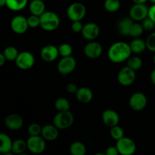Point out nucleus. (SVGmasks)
<instances>
[{"label": "nucleus", "mask_w": 155, "mask_h": 155, "mask_svg": "<svg viewBox=\"0 0 155 155\" xmlns=\"http://www.w3.org/2000/svg\"><path fill=\"white\" fill-rule=\"evenodd\" d=\"M69 151L72 155H85L86 153V148L83 142L77 141L71 144Z\"/></svg>", "instance_id": "25"}, {"label": "nucleus", "mask_w": 155, "mask_h": 155, "mask_svg": "<svg viewBox=\"0 0 155 155\" xmlns=\"http://www.w3.org/2000/svg\"><path fill=\"white\" fill-rule=\"evenodd\" d=\"M136 78V71L126 66L120 70L117 74V81L124 86H129L133 84Z\"/></svg>", "instance_id": "7"}, {"label": "nucleus", "mask_w": 155, "mask_h": 155, "mask_svg": "<svg viewBox=\"0 0 155 155\" xmlns=\"http://www.w3.org/2000/svg\"><path fill=\"white\" fill-rule=\"evenodd\" d=\"M59 55L61 57H68L71 56L73 53V48L69 43H62L58 47Z\"/></svg>", "instance_id": "32"}, {"label": "nucleus", "mask_w": 155, "mask_h": 155, "mask_svg": "<svg viewBox=\"0 0 155 155\" xmlns=\"http://www.w3.org/2000/svg\"><path fill=\"white\" fill-rule=\"evenodd\" d=\"M76 98L77 101L83 104L89 103L93 98V93L92 91L88 87H80L79 88L77 92H76Z\"/></svg>", "instance_id": "19"}, {"label": "nucleus", "mask_w": 155, "mask_h": 155, "mask_svg": "<svg viewBox=\"0 0 155 155\" xmlns=\"http://www.w3.org/2000/svg\"><path fill=\"white\" fill-rule=\"evenodd\" d=\"M116 147L121 155H132L136 152V145L134 141L129 137L124 136L117 141Z\"/></svg>", "instance_id": "6"}, {"label": "nucleus", "mask_w": 155, "mask_h": 155, "mask_svg": "<svg viewBox=\"0 0 155 155\" xmlns=\"http://www.w3.org/2000/svg\"><path fill=\"white\" fill-rule=\"evenodd\" d=\"M5 61H6V58L5 57L4 54L0 52V67L3 66V65L5 64Z\"/></svg>", "instance_id": "42"}, {"label": "nucleus", "mask_w": 155, "mask_h": 155, "mask_svg": "<svg viewBox=\"0 0 155 155\" xmlns=\"http://www.w3.org/2000/svg\"><path fill=\"white\" fill-rule=\"evenodd\" d=\"M11 28L14 33L17 34H24L28 30L27 18L23 15H17L11 21Z\"/></svg>", "instance_id": "12"}, {"label": "nucleus", "mask_w": 155, "mask_h": 155, "mask_svg": "<svg viewBox=\"0 0 155 155\" xmlns=\"http://www.w3.org/2000/svg\"><path fill=\"white\" fill-rule=\"evenodd\" d=\"M2 53L4 54L5 57L6 61H13L16 60L17 57L19 54V51H18V49L15 46L9 45V46H7L5 48Z\"/></svg>", "instance_id": "28"}, {"label": "nucleus", "mask_w": 155, "mask_h": 155, "mask_svg": "<svg viewBox=\"0 0 155 155\" xmlns=\"http://www.w3.org/2000/svg\"><path fill=\"white\" fill-rule=\"evenodd\" d=\"M150 2H152L153 4H155V0H149Z\"/></svg>", "instance_id": "47"}, {"label": "nucleus", "mask_w": 155, "mask_h": 155, "mask_svg": "<svg viewBox=\"0 0 155 155\" xmlns=\"http://www.w3.org/2000/svg\"><path fill=\"white\" fill-rule=\"evenodd\" d=\"M30 14L36 16H41L45 12V5L42 0H32L29 5Z\"/></svg>", "instance_id": "21"}, {"label": "nucleus", "mask_w": 155, "mask_h": 155, "mask_svg": "<svg viewBox=\"0 0 155 155\" xmlns=\"http://www.w3.org/2000/svg\"><path fill=\"white\" fill-rule=\"evenodd\" d=\"M6 6V0H0V8Z\"/></svg>", "instance_id": "45"}, {"label": "nucleus", "mask_w": 155, "mask_h": 155, "mask_svg": "<svg viewBox=\"0 0 155 155\" xmlns=\"http://www.w3.org/2000/svg\"><path fill=\"white\" fill-rule=\"evenodd\" d=\"M27 149L35 154H41L46 148L45 140L42 136H30L27 140Z\"/></svg>", "instance_id": "5"}, {"label": "nucleus", "mask_w": 155, "mask_h": 155, "mask_svg": "<svg viewBox=\"0 0 155 155\" xmlns=\"http://www.w3.org/2000/svg\"><path fill=\"white\" fill-rule=\"evenodd\" d=\"M17 67L21 70H29L34 65L35 58L31 52L27 51L19 52L15 61Z\"/></svg>", "instance_id": "8"}, {"label": "nucleus", "mask_w": 155, "mask_h": 155, "mask_svg": "<svg viewBox=\"0 0 155 155\" xmlns=\"http://www.w3.org/2000/svg\"><path fill=\"white\" fill-rule=\"evenodd\" d=\"M105 155H118L119 154V151H118L116 145L115 146H110L106 149Z\"/></svg>", "instance_id": "40"}, {"label": "nucleus", "mask_w": 155, "mask_h": 155, "mask_svg": "<svg viewBox=\"0 0 155 155\" xmlns=\"http://www.w3.org/2000/svg\"><path fill=\"white\" fill-rule=\"evenodd\" d=\"M148 18H151L155 24V4H153L148 10Z\"/></svg>", "instance_id": "41"}, {"label": "nucleus", "mask_w": 155, "mask_h": 155, "mask_svg": "<svg viewBox=\"0 0 155 155\" xmlns=\"http://www.w3.org/2000/svg\"><path fill=\"white\" fill-rule=\"evenodd\" d=\"M42 128L40 124H36V123H33L31 124L28 127L27 129V132L30 136H39L42 132Z\"/></svg>", "instance_id": "34"}, {"label": "nucleus", "mask_w": 155, "mask_h": 155, "mask_svg": "<svg viewBox=\"0 0 155 155\" xmlns=\"http://www.w3.org/2000/svg\"><path fill=\"white\" fill-rule=\"evenodd\" d=\"M148 103L147 97L143 92H137L133 93L129 100L130 108L135 111H141L145 108Z\"/></svg>", "instance_id": "10"}, {"label": "nucleus", "mask_w": 155, "mask_h": 155, "mask_svg": "<svg viewBox=\"0 0 155 155\" xmlns=\"http://www.w3.org/2000/svg\"><path fill=\"white\" fill-rule=\"evenodd\" d=\"M74 122V116L70 110L58 111L53 118V124L59 130H66L71 127Z\"/></svg>", "instance_id": "3"}, {"label": "nucleus", "mask_w": 155, "mask_h": 155, "mask_svg": "<svg viewBox=\"0 0 155 155\" xmlns=\"http://www.w3.org/2000/svg\"><path fill=\"white\" fill-rule=\"evenodd\" d=\"M132 1L136 4H145L149 0H132Z\"/></svg>", "instance_id": "44"}, {"label": "nucleus", "mask_w": 155, "mask_h": 155, "mask_svg": "<svg viewBox=\"0 0 155 155\" xmlns=\"http://www.w3.org/2000/svg\"><path fill=\"white\" fill-rule=\"evenodd\" d=\"M130 46L131 48L132 52L134 54H141L147 48L145 40H143L139 37L135 38L130 43Z\"/></svg>", "instance_id": "23"}, {"label": "nucleus", "mask_w": 155, "mask_h": 155, "mask_svg": "<svg viewBox=\"0 0 155 155\" xmlns=\"http://www.w3.org/2000/svg\"><path fill=\"white\" fill-rule=\"evenodd\" d=\"M27 149V142L23 139H17L12 142V153L15 154H21Z\"/></svg>", "instance_id": "26"}, {"label": "nucleus", "mask_w": 155, "mask_h": 155, "mask_svg": "<svg viewBox=\"0 0 155 155\" xmlns=\"http://www.w3.org/2000/svg\"><path fill=\"white\" fill-rule=\"evenodd\" d=\"M59 129H58L54 124H46L43 126L41 132V136L45 141H54L58 139L59 135Z\"/></svg>", "instance_id": "18"}, {"label": "nucleus", "mask_w": 155, "mask_h": 155, "mask_svg": "<svg viewBox=\"0 0 155 155\" xmlns=\"http://www.w3.org/2000/svg\"><path fill=\"white\" fill-rule=\"evenodd\" d=\"M39 18H40L39 27L45 31H54L57 30L60 26V18L54 12H51V11L45 12L41 16H39Z\"/></svg>", "instance_id": "2"}, {"label": "nucleus", "mask_w": 155, "mask_h": 155, "mask_svg": "<svg viewBox=\"0 0 155 155\" xmlns=\"http://www.w3.org/2000/svg\"><path fill=\"white\" fill-rule=\"evenodd\" d=\"M84 54L89 59L98 58L103 51L102 45L95 41H89L84 47Z\"/></svg>", "instance_id": "13"}, {"label": "nucleus", "mask_w": 155, "mask_h": 155, "mask_svg": "<svg viewBox=\"0 0 155 155\" xmlns=\"http://www.w3.org/2000/svg\"><path fill=\"white\" fill-rule=\"evenodd\" d=\"M142 25L143 27L144 30H146V31H151L153 30L155 27V24L154 21L151 19L150 18L147 17L146 18L143 20L142 21Z\"/></svg>", "instance_id": "37"}, {"label": "nucleus", "mask_w": 155, "mask_h": 155, "mask_svg": "<svg viewBox=\"0 0 155 155\" xmlns=\"http://www.w3.org/2000/svg\"><path fill=\"white\" fill-rule=\"evenodd\" d=\"M12 140L8 135L5 133H0V153L4 154H10L12 152Z\"/></svg>", "instance_id": "20"}, {"label": "nucleus", "mask_w": 155, "mask_h": 155, "mask_svg": "<svg viewBox=\"0 0 155 155\" xmlns=\"http://www.w3.org/2000/svg\"><path fill=\"white\" fill-rule=\"evenodd\" d=\"M81 34L86 40H95L100 34V28L98 24L93 22H89L83 25Z\"/></svg>", "instance_id": "14"}, {"label": "nucleus", "mask_w": 155, "mask_h": 155, "mask_svg": "<svg viewBox=\"0 0 155 155\" xmlns=\"http://www.w3.org/2000/svg\"><path fill=\"white\" fill-rule=\"evenodd\" d=\"M86 15V8L81 2L72 3L67 9V16L71 21H82Z\"/></svg>", "instance_id": "4"}, {"label": "nucleus", "mask_w": 155, "mask_h": 155, "mask_svg": "<svg viewBox=\"0 0 155 155\" xmlns=\"http://www.w3.org/2000/svg\"><path fill=\"white\" fill-rule=\"evenodd\" d=\"M148 10L149 8L145 4L134 3V5L130 8L129 15L134 21H142L148 17Z\"/></svg>", "instance_id": "11"}, {"label": "nucleus", "mask_w": 155, "mask_h": 155, "mask_svg": "<svg viewBox=\"0 0 155 155\" xmlns=\"http://www.w3.org/2000/svg\"><path fill=\"white\" fill-rule=\"evenodd\" d=\"M110 135L111 138L114 140L117 141L124 136V131L120 126L116 125L114 127H110Z\"/></svg>", "instance_id": "33"}, {"label": "nucleus", "mask_w": 155, "mask_h": 155, "mask_svg": "<svg viewBox=\"0 0 155 155\" xmlns=\"http://www.w3.org/2000/svg\"><path fill=\"white\" fill-rule=\"evenodd\" d=\"M83 25L81 23V21H72V24H71V30L74 33H81L82 30H83Z\"/></svg>", "instance_id": "38"}, {"label": "nucleus", "mask_w": 155, "mask_h": 155, "mask_svg": "<svg viewBox=\"0 0 155 155\" xmlns=\"http://www.w3.org/2000/svg\"><path fill=\"white\" fill-rule=\"evenodd\" d=\"M78 89L79 88L77 87V85H76L75 83H68L66 86L67 91L71 94H76V92H77Z\"/></svg>", "instance_id": "39"}, {"label": "nucleus", "mask_w": 155, "mask_h": 155, "mask_svg": "<svg viewBox=\"0 0 155 155\" xmlns=\"http://www.w3.org/2000/svg\"><path fill=\"white\" fill-rule=\"evenodd\" d=\"M77 67V61L72 56L61 57L57 65V70L62 75L71 74Z\"/></svg>", "instance_id": "9"}, {"label": "nucleus", "mask_w": 155, "mask_h": 155, "mask_svg": "<svg viewBox=\"0 0 155 155\" xmlns=\"http://www.w3.org/2000/svg\"><path fill=\"white\" fill-rule=\"evenodd\" d=\"M27 23L28 26L30 28H36L40 26V18L39 16L31 15L27 18Z\"/></svg>", "instance_id": "35"}, {"label": "nucleus", "mask_w": 155, "mask_h": 155, "mask_svg": "<svg viewBox=\"0 0 155 155\" xmlns=\"http://www.w3.org/2000/svg\"><path fill=\"white\" fill-rule=\"evenodd\" d=\"M145 42H146L147 48L152 52H155V32L151 33L147 37Z\"/></svg>", "instance_id": "36"}, {"label": "nucleus", "mask_w": 155, "mask_h": 155, "mask_svg": "<svg viewBox=\"0 0 155 155\" xmlns=\"http://www.w3.org/2000/svg\"><path fill=\"white\" fill-rule=\"evenodd\" d=\"M153 61H154V63L155 64V52H154V56H153Z\"/></svg>", "instance_id": "46"}, {"label": "nucleus", "mask_w": 155, "mask_h": 155, "mask_svg": "<svg viewBox=\"0 0 155 155\" xmlns=\"http://www.w3.org/2000/svg\"><path fill=\"white\" fill-rule=\"evenodd\" d=\"M104 7L107 12L114 13L118 12L121 7L120 0H104Z\"/></svg>", "instance_id": "27"}, {"label": "nucleus", "mask_w": 155, "mask_h": 155, "mask_svg": "<svg viewBox=\"0 0 155 155\" xmlns=\"http://www.w3.org/2000/svg\"><path fill=\"white\" fill-rule=\"evenodd\" d=\"M28 0H6V6L13 12H19L27 6Z\"/></svg>", "instance_id": "24"}, {"label": "nucleus", "mask_w": 155, "mask_h": 155, "mask_svg": "<svg viewBox=\"0 0 155 155\" xmlns=\"http://www.w3.org/2000/svg\"><path fill=\"white\" fill-rule=\"evenodd\" d=\"M102 121L104 125L110 128L119 124L120 116L115 110L107 109L103 111Z\"/></svg>", "instance_id": "17"}, {"label": "nucleus", "mask_w": 155, "mask_h": 155, "mask_svg": "<svg viewBox=\"0 0 155 155\" xmlns=\"http://www.w3.org/2000/svg\"><path fill=\"white\" fill-rule=\"evenodd\" d=\"M132 53L130 44L125 42H116L109 47L107 56L110 61L119 64L128 60Z\"/></svg>", "instance_id": "1"}, {"label": "nucleus", "mask_w": 155, "mask_h": 155, "mask_svg": "<svg viewBox=\"0 0 155 155\" xmlns=\"http://www.w3.org/2000/svg\"><path fill=\"white\" fill-rule=\"evenodd\" d=\"M150 80H151V83L155 86V69L153 70L150 74Z\"/></svg>", "instance_id": "43"}, {"label": "nucleus", "mask_w": 155, "mask_h": 155, "mask_svg": "<svg viewBox=\"0 0 155 155\" xmlns=\"http://www.w3.org/2000/svg\"><path fill=\"white\" fill-rule=\"evenodd\" d=\"M58 48L54 45H45L40 51L41 58L46 62L54 61L58 57Z\"/></svg>", "instance_id": "15"}, {"label": "nucleus", "mask_w": 155, "mask_h": 155, "mask_svg": "<svg viewBox=\"0 0 155 155\" xmlns=\"http://www.w3.org/2000/svg\"><path fill=\"white\" fill-rule=\"evenodd\" d=\"M5 124L8 129L16 131L22 128L24 125V120L23 118L18 114H11L8 115L5 119Z\"/></svg>", "instance_id": "16"}, {"label": "nucleus", "mask_w": 155, "mask_h": 155, "mask_svg": "<svg viewBox=\"0 0 155 155\" xmlns=\"http://www.w3.org/2000/svg\"><path fill=\"white\" fill-rule=\"evenodd\" d=\"M142 64H143V61L139 56H130L127 60V66L136 71L142 68Z\"/></svg>", "instance_id": "29"}, {"label": "nucleus", "mask_w": 155, "mask_h": 155, "mask_svg": "<svg viewBox=\"0 0 155 155\" xmlns=\"http://www.w3.org/2000/svg\"><path fill=\"white\" fill-rule=\"evenodd\" d=\"M54 107L58 111H67L70 110L71 104L67 98H59L54 102Z\"/></svg>", "instance_id": "30"}, {"label": "nucleus", "mask_w": 155, "mask_h": 155, "mask_svg": "<svg viewBox=\"0 0 155 155\" xmlns=\"http://www.w3.org/2000/svg\"><path fill=\"white\" fill-rule=\"evenodd\" d=\"M144 31H145V30H144L142 24L133 23V24L131 27V29H130V35H129V36L133 38L140 37V36L143 34Z\"/></svg>", "instance_id": "31"}, {"label": "nucleus", "mask_w": 155, "mask_h": 155, "mask_svg": "<svg viewBox=\"0 0 155 155\" xmlns=\"http://www.w3.org/2000/svg\"><path fill=\"white\" fill-rule=\"evenodd\" d=\"M133 20L131 18H124L118 22L117 28L120 33L123 36H129L130 29L133 24Z\"/></svg>", "instance_id": "22"}]
</instances>
